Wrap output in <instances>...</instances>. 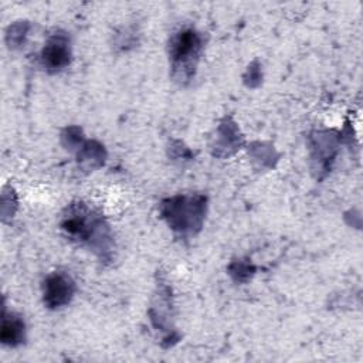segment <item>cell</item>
Here are the masks:
<instances>
[{
  "mask_svg": "<svg viewBox=\"0 0 363 363\" xmlns=\"http://www.w3.org/2000/svg\"><path fill=\"white\" fill-rule=\"evenodd\" d=\"M1 342L11 347L18 346L26 339V325L21 316L16 313H4L1 320Z\"/></svg>",
  "mask_w": 363,
  "mask_h": 363,
  "instance_id": "6",
  "label": "cell"
},
{
  "mask_svg": "<svg viewBox=\"0 0 363 363\" xmlns=\"http://www.w3.org/2000/svg\"><path fill=\"white\" fill-rule=\"evenodd\" d=\"M62 231L105 257L112 248V235L104 217L82 201L71 203L61 220Z\"/></svg>",
  "mask_w": 363,
  "mask_h": 363,
  "instance_id": "1",
  "label": "cell"
},
{
  "mask_svg": "<svg viewBox=\"0 0 363 363\" xmlns=\"http://www.w3.org/2000/svg\"><path fill=\"white\" fill-rule=\"evenodd\" d=\"M75 294V282L65 272H51L43 282V301L50 309L68 305Z\"/></svg>",
  "mask_w": 363,
  "mask_h": 363,
  "instance_id": "4",
  "label": "cell"
},
{
  "mask_svg": "<svg viewBox=\"0 0 363 363\" xmlns=\"http://www.w3.org/2000/svg\"><path fill=\"white\" fill-rule=\"evenodd\" d=\"M203 50V37L194 28H180L169 41V58L172 75L179 82H187L194 75L200 54Z\"/></svg>",
  "mask_w": 363,
  "mask_h": 363,
  "instance_id": "2",
  "label": "cell"
},
{
  "mask_svg": "<svg viewBox=\"0 0 363 363\" xmlns=\"http://www.w3.org/2000/svg\"><path fill=\"white\" fill-rule=\"evenodd\" d=\"M71 61L69 38L64 33H55L44 44L41 51V64L48 72H58L68 67Z\"/></svg>",
  "mask_w": 363,
  "mask_h": 363,
  "instance_id": "5",
  "label": "cell"
},
{
  "mask_svg": "<svg viewBox=\"0 0 363 363\" xmlns=\"http://www.w3.org/2000/svg\"><path fill=\"white\" fill-rule=\"evenodd\" d=\"M203 197H176L164 204V216L169 224L180 231L200 228L203 218Z\"/></svg>",
  "mask_w": 363,
  "mask_h": 363,
  "instance_id": "3",
  "label": "cell"
}]
</instances>
